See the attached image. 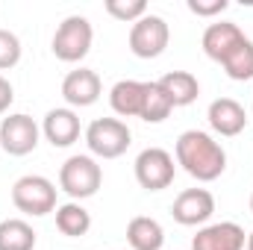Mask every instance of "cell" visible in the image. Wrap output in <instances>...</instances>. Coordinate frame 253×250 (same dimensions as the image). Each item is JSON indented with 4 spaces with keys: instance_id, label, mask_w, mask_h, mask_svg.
Listing matches in <instances>:
<instances>
[{
    "instance_id": "6da1fadb",
    "label": "cell",
    "mask_w": 253,
    "mask_h": 250,
    "mask_svg": "<svg viewBox=\"0 0 253 250\" xmlns=\"http://www.w3.org/2000/svg\"><path fill=\"white\" fill-rule=\"evenodd\" d=\"M174 156H177V165H183V171L197 183H215L227 171V150L221 147V141H215L203 129L180 132L174 144Z\"/></svg>"
},
{
    "instance_id": "7a4b0ae2",
    "label": "cell",
    "mask_w": 253,
    "mask_h": 250,
    "mask_svg": "<svg viewBox=\"0 0 253 250\" xmlns=\"http://www.w3.org/2000/svg\"><path fill=\"white\" fill-rule=\"evenodd\" d=\"M103 186V168L97 165L94 156H85V153H77V156H68L59 168V188L71 200H85V197H94L97 188Z\"/></svg>"
},
{
    "instance_id": "3957f363",
    "label": "cell",
    "mask_w": 253,
    "mask_h": 250,
    "mask_svg": "<svg viewBox=\"0 0 253 250\" xmlns=\"http://www.w3.org/2000/svg\"><path fill=\"white\" fill-rule=\"evenodd\" d=\"M91 42H94L91 21L83 18V15H68L62 24L56 27V33H53L50 50H53V56L59 62H80V59L88 56Z\"/></svg>"
},
{
    "instance_id": "277c9868",
    "label": "cell",
    "mask_w": 253,
    "mask_h": 250,
    "mask_svg": "<svg viewBox=\"0 0 253 250\" xmlns=\"http://www.w3.org/2000/svg\"><path fill=\"white\" fill-rule=\"evenodd\" d=\"M12 203L18 212L33 215V218L50 215V212H56V186L42 174H27V177L15 180Z\"/></svg>"
},
{
    "instance_id": "5b68a950",
    "label": "cell",
    "mask_w": 253,
    "mask_h": 250,
    "mask_svg": "<svg viewBox=\"0 0 253 250\" xmlns=\"http://www.w3.org/2000/svg\"><path fill=\"white\" fill-rule=\"evenodd\" d=\"M85 144L97 159H118L132 144V132L121 118H97L85 126Z\"/></svg>"
},
{
    "instance_id": "8992f818",
    "label": "cell",
    "mask_w": 253,
    "mask_h": 250,
    "mask_svg": "<svg viewBox=\"0 0 253 250\" xmlns=\"http://www.w3.org/2000/svg\"><path fill=\"white\" fill-rule=\"evenodd\" d=\"M129 53L138 59H156L165 53L168 42H171V27L162 15H144L129 27Z\"/></svg>"
},
{
    "instance_id": "52a82bcc",
    "label": "cell",
    "mask_w": 253,
    "mask_h": 250,
    "mask_svg": "<svg viewBox=\"0 0 253 250\" xmlns=\"http://www.w3.org/2000/svg\"><path fill=\"white\" fill-rule=\"evenodd\" d=\"M174 156L165 147H144L135 156V180L147 191H162L174 183Z\"/></svg>"
},
{
    "instance_id": "ba28073f",
    "label": "cell",
    "mask_w": 253,
    "mask_h": 250,
    "mask_svg": "<svg viewBox=\"0 0 253 250\" xmlns=\"http://www.w3.org/2000/svg\"><path fill=\"white\" fill-rule=\"evenodd\" d=\"M39 135H42V126L36 124L30 115H24V112H15V115L0 121V147L9 156L33 153L39 147Z\"/></svg>"
},
{
    "instance_id": "9c48e42d",
    "label": "cell",
    "mask_w": 253,
    "mask_h": 250,
    "mask_svg": "<svg viewBox=\"0 0 253 250\" xmlns=\"http://www.w3.org/2000/svg\"><path fill=\"white\" fill-rule=\"evenodd\" d=\"M171 215L183 227H200L215 215V197H212L209 188H186V191L177 194V200L171 206Z\"/></svg>"
},
{
    "instance_id": "30bf717a",
    "label": "cell",
    "mask_w": 253,
    "mask_h": 250,
    "mask_svg": "<svg viewBox=\"0 0 253 250\" xmlns=\"http://www.w3.org/2000/svg\"><path fill=\"white\" fill-rule=\"evenodd\" d=\"M100 91H103V83L97 77V71L91 68H77L71 71L62 80V97L68 106H77V109H85L91 103L100 100Z\"/></svg>"
},
{
    "instance_id": "8fae6325",
    "label": "cell",
    "mask_w": 253,
    "mask_h": 250,
    "mask_svg": "<svg viewBox=\"0 0 253 250\" xmlns=\"http://www.w3.org/2000/svg\"><path fill=\"white\" fill-rule=\"evenodd\" d=\"M245 245H248V236L236 221L209 224L197 230V236L191 239V250H245Z\"/></svg>"
},
{
    "instance_id": "7c38bea8",
    "label": "cell",
    "mask_w": 253,
    "mask_h": 250,
    "mask_svg": "<svg viewBox=\"0 0 253 250\" xmlns=\"http://www.w3.org/2000/svg\"><path fill=\"white\" fill-rule=\"evenodd\" d=\"M248 36L239 30V24H230V21H218V24H209L206 30H203V39H200V44H203V53L212 59V62H224L242 42H245Z\"/></svg>"
},
{
    "instance_id": "4fadbf2b",
    "label": "cell",
    "mask_w": 253,
    "mask_h": 250,
    "mask_svg": "<svg viewBox=\"0 0 253 250\" xmlns=\"http://www.w3.org/2000/svg\"><path fill=\"white\" fill-rule=\"evenodd\" d=\"M206 118H209V126H212L218 135H224V138H233V135H239V132L248 126V112H245V106H242L239 100H233V97H218V100H212Z\"/></svg>"
},
{
    "instance_id": "5bb4252c",
    "label": "cell",
    "mask_w": 253,
    "mask_h": 250,
    "mask_svg": "<svg viewBox=\"0 0 253 250\" xmlns=\"http://www.w3.org/2000/svg\"><path fill=\"white\" fill-rule=\"evenodd\" d=\"M42 132L53 147H71L80 138V118L71 106L62 109H50L42 121Z\"/></svg>"
},
{
    "instance_id": "9a60e30c",
    "label": "cell",
    "mask_w": 253,
    "mask_h": 250,
    "mask_svg": "<svg viewBox=\"0 0 253 250\" xmlns=\"http://www.w3.org/2000/svg\"><path fill=\"white\" fill-rule=\"evenodd\" d=\"M144 88L147 83H138V80H118L109 91V103H112V112L121 115V118H138L141 115V106H144Z\"/></svg>"
},
{
    "instance_id": "2e32d148",
    "label": "cell",
    "mask_w": 253,
    "mask_h": 250,
    "mask_svg": "<svg viewBox=\"0 0 253 250\" xmlns=\"http://www.w3.org/2000/svg\"><path fill=\"white\" fill-rule=\"evenodd\" d=\"M126 242L132 250H162L165 245V230L156 218L150 215H135L126 224Z\"/></svg>"
},
{
    "instance_id": "e0dca14e",
    "label": "cell",
    "mask_w": 253,
    "mask_h": 250,
    "mask_svg": "<svg viewBox=\"0 0 253 250\" xmlns=\"http://www.w3.org/2000/svg\"><path fill=\"white\" fill-rule=\"evenodd\" d=\"M159 85H162V91L171 97V103H174V109L177 106H191L194 100H197V94H200V83H197V77L189 74V71H168L162 80H156Z\"/></svg>"
},
{
    "instance_id": "ac0fdd59",
    "label": "cell",
    "mask_w": 253,
    "mask_h": 250,
    "mask_svg": "<svg viewBox=\"0 0 253 250\" xmlns=\"http://www.w3.org/2000/svg\"><path fill=\"white\" fill-rule=\"evenodd\" d=\"M56 230L68 236V239H80L91 230V215L83 203L71 200V203H62L56 206Z\"/></svg>"
},
{
    "instance_id": "d6986e66",
    "label": "cell",
    "mask_w": 253,
    "mask_h": 250,
    "mask_svg": "<svg viewBox=\"0 0 253 250\" xmlns=\"http://www.w3.org/2000/svg\"><path fill=\"white\" fill-rule=\"evenodd\" d=\"M0 250H36V230L24 218L0 221Z\"/></svg>"
},
{
    "instance_id": "ffe728a7",
    "label": "cell",
    "mask_w": 253,
    "mask_h": 250,
    "mask_svg": "<svg viewBox=\"0 0 253 250\" xmlns=\"http://www.w3.org/2000/svg\"><path fill=\"white\" fill-rule=\"evenodd\" d=\"M171 112H174V103L162 91V85L159 83H147V88H144V106H141L138 118L147 121V124H162Z\"/></svg>"
},
{
    "instance_id": "44dd1931",
    "label": "cell",
    "mask_w": 253,
    "mask_h": 250,
    "mask_svg": "<svg viewBox=\"0 0 253 250\" xmlns=\"http://www.w3.org/2000/svg\"><path fill=\"white\" fill-rule=\"evenodd\" d=\"M221 68L227 71V77L230 80H236V83H245V80H251L253 77V42L251 39H245L224 62Z\"/></svg>"
},
{
    "instance_id": "7402d4cb",
    "label": "cell",
    "mask_w": 253,
    "mask_h": 250,
    "mask_svg": "<svg viewBox=\"0 0 253 250\" xmlns=\"http://www.w3.org/2000/svg\"><path fill=\"white\" fill-rule=\"evenodd\" d=\"M106 12H109L115 21L135 24L138 18L147 15V3H144V0H106Z\"/></svg>"
},
{
    "instance_id": "603a6c76",
    "label": "cell",
    "mask_w": 253,
    "mask_h": 250,
    "mask_svg": "<svg viewBox=\"0 0 253 250\" xmlns=\"http://www.w3.org/2000/svg\"><path fill=\"white\" fill-rule=\"evenodd\" d=\"M18 62H21V39L12 30L0 27V71L15 68Z\"/></svg>"
},
{
    "instance_id": "cb8c5ba5",
    "label": "cell",
    "mask_w": 253,
    "mask_h": 250,
    "mask_svg": "<svg viewBox=\"0 0 253 250\" xmlns=\"http://www.w3.org/2000/svg\"><path fill=\"white\" fill-rule=\"evenodd\" d=\"M227 0H189V12L200 15V18H212V15H221L227 12Z\"/></svg>"
},
{
    "instance_id": "d4e9b609",
    "label": "cell",
    "mask_w": 253,
    "mask_h": 250,
    "mask_svg": "<svg viewBox=\"0 0 253 250\" xmlns=\"http://www.w3.org/2000/svg\"><path fill=\"white\" fill-rule=\"evenodd\" d=\"M12 100H15V88H12V83H9L6 77H0V115L9 112Z\"/></svg>"
},
{
    "instance_id": "484cf974",
    "label": "cell",
    "mask_w": 253,
    "mask_h": 250,
    "mask_svg": "<svg viewBox=\"0 0 253 250\" xmlns=\"http://www.w3.org/2000/svg\"><path fill=\"white\" fill-rule=\"evenodd\" d=\"M248 250H253V233H248V245H245Z\"/></svg>"
},
{
    "instance_id": "4316f807",
    "label": "cell",
    "mask_w": 253,
    "mask_h": 250,
    "mask_svg": "<svg viewBox=\"0 0 253 250\" xmlns=\"http://www.w3.org/2000/svg\"><path fill=\"white\" fill-rule=\"evenodd\" d=\"M251 212H253V194H251Z\"/></svg>"
},
{
    "instance_id": "83f0119b",
    "label": "cell",
    "mask_w": 253,
    "mask_h": 250,
    "mask_svg": "<svg viewBox=\"0 0 253 250\" xmlns=\"http://www.w3.org/2000/svg\"><path fill=\"white\" fill-rule=\"evenodd\" d=\"M251 112H253V109H251Z\"/></svg>"
}]
</instances>
